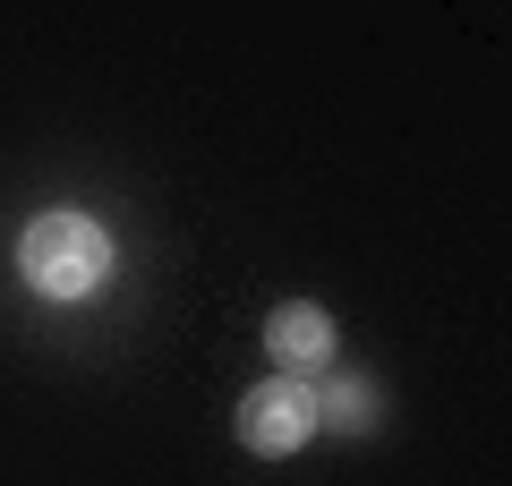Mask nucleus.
I'll return each mask as SVG.
<instances>
[{
    "label": "nucleus",
    "mask_w": 512,
    "mask_h": 486,
    "mask_svg": "<svg viewBox=\"0 0 512 486\" xmlns=\"http://www.w3.org/2000/svg\"><path fill=\"white\" fill-rule=\"evenodd\" d=\"M18 265H26V282H35L43 299H86V290H103V273H111V231L94 214L52 205V214L26 222Z\"/></svg>",
    "instance_id": "f257e3e1"
},
{
    "label": "nucleus",
    "mask_w": 512,
    "mask_h": 486,
    "mask_svg": "<svg viewBox=\"0 0 512 486\" xmlns=\"http://www.w3.org/2000/svg\"><path fill=\"white\" fill-rule=\"evenodd\" d=\"M308 435H316V384H299V376H265L256 393H239V444H248V452H274V461H291Z\"/></svg>",
    "instance_id": "f03ea898"
},
{
    "label": "nucleus",
    "mask_w": 512,
    "mask_h": 486,
    "mask_svg": "<svg viewBox=\"0 0 512 486\" xmlns=\"http://www.w3.org/2000/svg\"><path fill=\"white\" fill-rule=\"evenodd\" d=\"M265 350L282 359V376H299V367H325L333 359V316L316 299H282L274 316H265Z\"/></svg>",
    "instance_id": "7ed1b4c3"
},
{
    "label": "nucleus",
    "mask_w": 512,
    "mask_h": 486,
    "mask_svg": "<svg viewBox=\"0 0 512 486\" xmlns=\"http://www.w3.org/2000/svg\"><path fill=\"white\" fill-rule=\"evenodd\" d=\"M367 418H376V384H367V376H333L325 393H316V427H350V435H359Z\"/></svg>",
    "instance_id": "20e7f679"
}]
</instances>
